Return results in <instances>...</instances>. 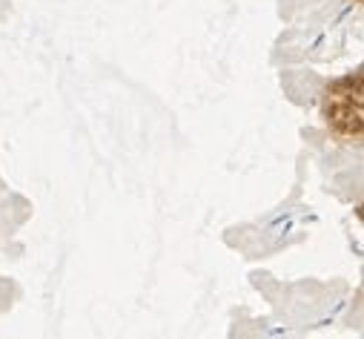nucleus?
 <instances>
[{
	"label": "nucleus",
	"mask_w": 364,
	"mask_h": 339,
	"mask_svg": "<svg viewBox=\"0 0 364 339\" xmlns=\"http://www.w3.org/2000/svg\"><path fill=\"white\" fill-rule=\"evenodd\" d=\"M361 104H364V95H361V72L353 75V78L336 80L333 87L327 90V98H324L327 124L341 138H358L361 135V124H364Z\"/></svg>",
	"instance_id": "obj_1"
}]
</instances>
